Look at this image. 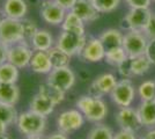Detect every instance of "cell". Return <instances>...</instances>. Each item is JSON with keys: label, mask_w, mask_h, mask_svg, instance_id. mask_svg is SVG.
<instances>
[{"label": "cell", "mask_w": 155, "mask_h": 139, "mask_svg": "<svg viewBox=\"0 0 155 139\" xmlns=\"http://www.w3.org/2000/svg\"><path fill=\"white\" fill-rule=\"evenodd\" d=\"M116 122L120 129L130 130L136 132L142 126V123L139 117L138 110H134L130 107H122L116 114Z\"/></svg>", "instance_id": "7c38bea8"}, {"label": "cell", "mask_w": 155, "mask_h": 139, "mask_svg": "<svg viewBox=\"0 0 155 139\" xmlns=\"http://www.w3.org/2000/svg\"><path fill=\"white\" fill-rule=\"evenodd\" d=\"M54 1H57L60 6L65 8L66 11H71L73 6L75 5V2H77V0H54Z\"/></svg>", "instance_id": "f35d334b"}, {"label": "cell", "mask_w": 155, "mask_h": 139, "mask_svg": "<svg viewBox=\"0 0 155 139\" xmlns=\"http://www.w3.org/2000/svg\"><path fill=\"white\" fill-rule=\"evenodd\" d=\"M32 53H34V50L31 45L28 42L23 41L8 48L7 61L12 63L19 68H25L29 66Z\"/></svg>", "instance_id": "52a82bcc"}, {"label": "cell", "mask_w": 155, "mask_h": 139, "mask_svg": "<svg viewBox=\"0 0 155 139\" xmlns=\"http://www.w3.org/2000/svg\"><path fill=\"white\" fill-rule=\"evenodd\" d=\"M19 114L15 109V106L0 102V122L6 123L7 125H12L16 123Z\"/></svg>", "instance_id": "4316f807"}, {"label": "cell", "mask_w": 155, "mask_h": 139, "mask_svg": "<svg viewBox=\"0 0 155 139\" xmlns=\"http://www.w3.org/2000/svg\"><path fill=\"white\" fill-rule=\"evenodd\" d=\"M117 85L116 77L111 73H103L91 82L88 94L94 98H102L104 94H110Z\"/></svg>", "instance_id": "4fadbf2b"}, {"label": "cell", "mask_w": 155, "mask_h": 139, "mask_svg": "<svg viewBox=\"0 0 155 139\" xmlns=\"http://www.w3.org/2000/svg\"><path fill=\"white\" fill-rule=\"evenodd\" d=\"M142 139H155V130H150L143 136Z\"/></svg>", "instance_id": "7bdbcfd3"}, {"label": "cell", "mask_w": 155, "mask_h": 139, "mask_svg": "<svg viewBox=\"0 0 155 139\" xmlns=\"http://www.w3.org/2000/svg\"><path fill=\"white\" fill-rule=\"evenodd\" d=\"M54 108H56V104L39 93H37L30 101V110L39 115H43L45 117L53 113Z\"/></svg>", "instance_id": "d6986e66"}, {"label": "cell", "mask_w": 155, "mask_h": 139, "mask_svg": "<svg viewBox=\"0 0 155 139\" xmlns=\"http://www.w3.org/2000/svg\"><path fill=\"white\" fill-rule=\"evenodd\" d=\"M67 11L54 0H43L39 8L41 18L51 26H61Z\"/></svg>", "instance_id": "30bf717a"}, {"label": "cell", "mask_w": 155, "mask_h": 139, "mask_svg": "<svg viewBox=\"0 0 155 139\" xmlns=\"http://www.w3.org/2000/svg\"><path fill=\"white\" fill-rule=\"evenodd\" d=\"M2 19H4V14H2V12H1V9H0V22L2 21Z\"/></svg>", "instance_id": "bcb514c9"}, {"label": "cell", "mask_w": 155, "mask_h": 139, "mask_svg": "<svg viewBox=\"0 0 155 139\" xmlns=\"http://www.w3.org/2000/svg\"><path fill=\"white\" fill-rule=\"evenodd\" d=\"M152 18L149 8H131L130 12L120 21V27L124 30H139L143 31Z\"/></svg>", "instance_id": "5b68a950"}, {"label": "cell", "mask_w": 155, "mask_h": 139, "mask_svg": "<svg viewBox=\"0 0 155 139\" xmlns=\"http://www.w3.org/2000/svg\"><path fill=\"white\" fill-rule=\"evenodd\" d=\"M20 88L16 84H0V102L15 106L20 100Z\"/></svg>", "instance_id": "44dd1931"}, {"label": "cell", "mask_w": 155, "mask_h": 139, "mask_svg": "<svg viewBox=\"0 0 155 139\" xmlns=\"http://www.w3.org/2000/svg\"><path fill=\"white\" fill-rule=\"evenodd\" d=\"M117 68H118V73L123 77L124 79H130L131 77H133V73H132V58L127 57L123 63H120L117 66Z\"/></svg>", "instance_id": "836d02e7"}, {"label": "cell", "mask_w": 155, "mask_h": 139, "mask_svg": "<svg viewBox=\"0 0 155 139\" xmlns=\"http://www.w3.org/2000/svg\"><path fill=\"white\" fill-rule=\"evenodd\" d=\"M60 27H61V30H71V31H75L79 34H84V20L73 11H67Z\"/></svg>", "instance_id": "603a6c76"}, {"label": "cell", "mask_w": 155, "mask_h": 139, "mask_svg": "<svg viewBox=\"0 0 155 139\" xmlns=\"http://www.w3.org/2000/svg\"><path fill=\"white\" fill-rule=\"evenodd\" d=\"M29 67L35 73L49 74L52 71V63L48 51H34Z\"/></svg>", "instance_id": "e0dca14e"}, {"label": "cell", "mask_w": 155, "mask_h": 139, "mask_svg": "<svg viewBox=\"0 0 155 139\" xmlns=\"http://www.w3.org/2000/svg\"><path fill=\"white\" fill-rule=\"evenodd\" d=\"M129 56L126 51L124 50L123 46H119V48H115V49H111L105 51V57L104 59L105 61L112 65V66H118L120 63H123L124 60L126 59Z\"/></svg>", "instance_id": "83f0119b"}, {"label": "cell", "mask_w": 155, "mask_h": 139, "mask_svg": "<svg viewBox=\"0 0 155 139\" xmlns=\"http://www.w3.org/2000/svg\"><path fill=\"white\" fill-rule=\"evenodd\" d=\"M84 123V116L79 109H70L59 114L57 118L58 130L66 134H71L79 130Z\"/></svg>", "instance_id": "9c48e42d"}, {"label": "cell", "mask_w": 155, "mask_h": 139, "mask_svg": "<svg viewBox=\"0 0 155 139\" xmlns=\"http://www.w3.org/2000/svg\"><path fill=\"white\" fill-rule=\"evenodd\" d=\"M142 33L146 35V37L148 40H153L155 38V14H152V18L149 20L148 25L146 26L145 30Z\"/></svg>", "instance_id": "e575fe53"}, {"label": "cell", "mask_w": 155, "mask_h": 139, "mask_svg": "<svg viewBox=\"0 0 155 139\" xmlns=\"http://www.w3.org/2000/svg\"><path fill=\"white\" fill-rule=\"evenodd\" d=\"M114 139H137V137L133 131L122 129L119 132H117L116 134H114Z\"/></svg>", "instance_id": "74e56055"}, {"label": "cell", "mask_w": 155, "mask_h": 139, "mask_svg": "<svg viewBox=\"0 0 155 139\" xmlns=\"http://www.w3.org/2000/svg\"><path fill=\"white\" fill-rule=\"evenodd\" d=\"M138 93L142 101L155 100V81L152 80L143 81L138 88Z\"/></svg>", "instance_id": "4dcf8cb0"}, {"label": "cell", "mask_w": 155, "mask_h": 139, "mask_svg": "<svg viewBox=\"0 0 155 139\" xmlns=\"http://www.w3.org/2000/svg\"><path fill=\"white\" fill-rule=\"evenodd\" d=\"M1 12L5 18L22 20L28 13V4L26 0H4Z\"/></svg>", "instance_id": "9a60e30c"}, {"label": "cell", "mask_w": 155, "mask_h": 139, "mask_svg": "<svg viewBox=\"0 0 155 139\" xmlns=\"http://www.w3.org/2000/svg\"><path fill=\"white\" fill-rule=\"evenodd\" d=\"M46 82L52 86L57 87L63 92H68L75 84V74L70 66L66 67H54L48 74Z\"/></svg>", "instance_id": "ba28073f"}, {"label": "cell", "mask_w": 155, "mask_h": 139, "mask_svg": "<svg viewBox=\"0 0 155 139\" xmlns=\"http://www.w3.org/2000/svg\"><path fill=\"white\" fill-rule=\"evenodd\" d=\"M105 51L107 50L101 40L97 37H91L89 40H87L86 45L84 46L82 51L80 53V57L89 63H98L104 59Z\"/></svg>", "instance_id": "5bb4252c"}, {"label": "cell", "mask_w": 155, "mask_h": 139, "mask_svg": "<svg viewBox=\"0 0 155 139\" xmlns=\"http://www.w3.org/2000/svg\"><path fill=\"white\" fill-rule=\"evenodd\" d=\"M145 55L149 59V61L152 63V65H155V38L148 40V44L146 48Z\"/></svg>", "instance_id": "d590c367"}, {"label": "cell", "mask_w": 155, "mask_h": 139, "mask_svg": "<svg viewBox=\"0 0 155 139\" xmlns=\"http://www.w3.org/2000/svg\"><path fill=\"white\" fill-rule=\"evenodd\" d=\"M131 8H149L152 0H126Z\"/></svg>", "instance_id": "8d00e7d4"}, {"label": "cell", "mask_w": 155, "mask_h": 139, "mask_svg": "<svg viewBox=\"0 0 155 139\" xmlns=\"http://www.w3.org/2000/svg\"><path fill=\"white\" fill-rule=\"evenodd\" d=\"M154 1H155V0H154Z\"/></svg>", "instance_id": "7dc6e473"}, {"label": "cell", "mask_w": 155, "mask_h": 139, "mask_svg": "<svg viewBox=\"0 0 155 139\" xmlns=\"http://www.w3.org/2000/svg\"><path fill=\"white\" fill-rule=\"evenodd\" d=\"M87 139H114V132L109 126L97 124L89 131Z\"/></svg>", "instance_id": "f546056e"}, {"label": "cell", "mask_w": 155, "mask_h": 139, "mask_svg": "<svg viewBox=\"0 0 155 139\" xmlns=\"http://www.w3.org/2000/svg\"><path fill=\"white\" fill-rule=\"evenodd\" d=\"M93 4L100 13H110L118 8L120 0H93Z\"/></svg>", "instance_id": "1f68e13d"}, {"label": "cell", "mask_w": 155, "mask_h": 139, "mask_svg": "<svg viewBox=\"0 0 155 139\" xmlns=\"http://www.w3.org/2000/svg\"><path fill=\"white\" fill-rule=\"evenodd\" d=\"M34 51H49L56 45V41L48 29H38L29 42Z\"/></svg>", "instance_id": "ac0fdd59"}, {"label": "cell", "mask_w": 155, "mask_h": 139, "mask_svg": "<svg viewBox=\"0 0 155 139\" xmlns=\"http://www.w3.org/2000/svg\"><path fill=\"white\" fill-rule=\"evenodd\" d=\"M7 52H8V48L0 42V65L7 61Z\"/></svg>", "instance_id": "ab89813d"}, {"label": "cell", "mask_w": 155, "mask_h": 139, "mask_svg": "<svg viewBox=\"0 0 155 139\" xmlns=\"http://www.w3.org/2000/svg\"><path fill=\"white\" fill-rule=\"evenodd\" d=\"M38 93L44 95L46 99H49L51 102H53L56 106L60 104L65 100V92L58 89L57 87L52 86L49 82L42 84L38 87Z\"/></svg>", "instance_id": "d4e9b609"}, {"label": "cell", "mask_w": 155, "mask_h": 139, "mask_svg": "<svg viewBox=\"0 0 155 139\" xmlns=\"http://www.w3.org/2000/svg\"><path fill=\"white\" fill-rule=\"evenodd\" d=\"M77 108L84 114V118L93 123L103 121L108 114V107L101 98H94L89 94L80 96L77 101Z\"/></svg>", "instance_id": "6da1fadb"}, {"label": "cell", "mask_w": 155, "mask_h": 139, "mask_svg": "<svg viewBox=\"0 0 155 139\" xmlns=\"http://www.w3.org/2000/svg\"><path fill=\"white\" fill-rule=\"evenodd\" d=\"M22 26H23V31H25V40L26 42H30L31 38L34 37V35L37 33L39 28L37 27L35 21L30 20V19H22Z\"/></svg>", "instance_id": "d6a6232c"}, {"label": "cell", "mask_w": 155, "mask_h": 139, "mask_svg": "<svg viewBox=\"0 0 155 139\" xmlns=\"http://www.w3.org/2000/svg\"><path fill=\"white\" fill-rule=\"evenodd\" d=\"M147 44H148V38L142 31L130 30L124 35L123 48L130 58L145 55Z\"/></svg>", "instance_id": "8992f818"}, {"label": "cell", "mask_w": 155, "mask_h": 139, "mask_svg": "<svg viewBox=\"0 0 155 139\" xmlns=\"http://www.w3.org/2000/svg\"><path fill=\"white\" fill-rule=\"evenodd\" d=\"M45 139H70L67 137V134L64 132H61V131H57V132H53L51 134H49V136H46Z\"/></svg>", "instance_id": "60d3db41"}, {"label": "cell", "mask_w": 155, "mask_h": 139, "mask_svg": "<svg viewBox=\"0 0 155 139\" xmlns=\"http://www.w3.org/2000/svg\"><path fill=\"white\" fill-rule=\"evenodd\" d=\"M49 56H50V60L52 63V66L54 67H66L70 66L71 63V56L68 53L63 51L61 49H59L58 46H53L49 51Z\"/></svg>", "instance_id": "484cf974"}, {"label": "cell", "mask_w": 155, "mask_h": 139, "mask_svg": "<svg viewBox=\"0 0 155 139\" xmlns=\"http://www.w3.org/2000/svg\"><path fill=\"white\" fill-rule=\"evenodd\" d=\"M98 38L103 43V45L107 51H108V50H111V49H115V48L123 46L124 35L122 34L120 30L115 29V28L104 30L103 33L100 35Z\"/></svg>", "instance_id": "ffe728a7"}, {"label": "cell", "mask_w": 155, "mask_h": 139, "mask_svg": "<svg viewBox=\"0 0 155 139\" xmlns=\"http://www.w3.org/2000/svg\"><path fill=\"white\" fill-rule=\"evenodd\" d=\"M15 124L20 132L25 136L43 134L46 129V117L29 109L19 114Z\"/></svg>", "instance_id": "7a4b0ae2"}, {"label": "cell", "mask_w": 155, "mask_h": 139, "mask_svg": "<svg viewBox=\"0 0 155 139\" xmlns=\"http://www.w3.org/2000/svg\"><path fill=\"white\" fill-rule=\"evenodd\" d=\"M23 41L26 40L22 21L4 16L2 21L0 22V42L9 48Z\"/></svg>", "instance_id": "3957f363"}, {"label": "cell", "mask_w": 155, "mask_h": 139, "mask_svg": "<svg viewBox=\"0 0 155 139\" xmlns=\"http://www.w3.org/2000/svg\"><path fill=\"white\" fill-rule=\"evenodd\" d=\"M8 126H9V125H7L6 123H4V122H0V134H6Z\"/></svg>", "instance_id": "b9f144b4"}, {"label": "cell", "mask_w": 155, "mask_h": 139, "mask_svg": "<svg viewBox=\"0 0 155 139\" xmlns=\"http://www.w3.org/2000/svg\"><path fill=\"white\" fill-rule=\"evenodd\" d=\"M71 11L79 15L84 22H94L100 18V12L94 6L93 0H77L75 5L73 6Z\"/></svg>", "instance_id": "2e32d148"}, {"label": "cell", "mask_w": 155, "mask_h": 139, "mask_svg": "<svg viewBox=\"0 0 155 139\" xmlns=\"http://www.w3.org/2000/svg\"><path fill=\"white\" fill-rule=\"evenodd\" d=\"M86 34H79L71 30H61L56 40V46L70 56H80L84 46L86 45Z\"/></svg>", "instance_id": "277c9868"}, {"label": "cell", "mask_w": 155, "mask_h": 139, "mask_svg": "<svg viewBox=\"0 0 155 139\" xmlns=\"http://www.w3.org/2000/svg\"><path fill=\"white\" fill-rule=\"evenodd\" d=\"M112 101L117 106L122 107H130L133 102L136 91L130 79H123L120 81H117V85L110 93Z\"/></svg>", "instance_id": "8fae6325"}, {"label": "cell", "mask_w": 155, "mask_h": 139, "mask_svg": "<svg viewBox=\"0 0 155 139\" xmlns=\"http://www.w3.org/2000/svg\"><path fill=\"white\" fill-rule=\"evenodd\" d=\"M19 67L9 61L0 65V84H16L19 80Z\"/></svg>", "instance_id": "cb8c5ba5"}, {"label": "cell", "mask_w": 155, "mask_h": 139, "mask_svg": "<svg viewBox=\"0 0 155 139\" xmlns=\"http://www.w3.org/2000/svg\"><path fill=\"white\" fill-rule=\"evenodd\" d=\"M138 114L142 123V126H154L155 125V100L143 101L139 109Z\"/></svg>", "instance_id": "7402d4cb"}, {"label": "cell", "mask_w": 155, "mask_h": 139, "mask_svg": "<svg viewBox=\"0 0 155 139\" xmlns=\"http://www.w3.org/2000/svg\"><path fill=\"white\" fill-rule=\"evenodd\" d=\"M23 139H45L43 134H34V136H25Z\"/></svg>", "instance_id": "ee69618b"}, {"label": "cell", "mask_w": 155, "mask_h": 139, "mask_svg": "<svg viewBox=\"0 0 155 139\" xmlns=\"http://www.w3.org/2000/svg\"><path fill=\"white\" fill-rule=\"evenodd\" d=\"M0 139H11L7 134H0Z\"/></svg>", "instance_id": "f6af8a7d"}, {"label": "cell", "mask_w": 155, "mask_h": 139, "mask_svg": "<svg viewBox=\"0 0 155 139\" xmlns=\"http://www.w3.org/2000/svg\"><path fill=\"white\" fill-rule=\"evenodd\" d=\"M152 63L146 57V55H141L132 58V73L133 75H142L149 70Z\"/></svg>", "instance_id": "f1b7e54d"}]
</instances>
